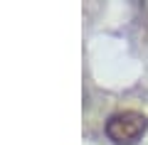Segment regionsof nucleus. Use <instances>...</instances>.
I'll list each match as a JSON object with an SVG mask.
<instances>
[{"instance_id": "nucleus-1", "label": "nucleus", "mask_w": 148, "mask_h": 145, "mask_svg": "<svg viewBox=\"0 0 148 145\" xmlns=\"http://www.w3.org/2000/svg\"><path fill=\"white\" fill-rule=\"evenodd\" d=\"M148 130V118L141 111H116L111 113L104 123V133L114 145H138V140H143Z\"/></svg>"}]
</instances>
